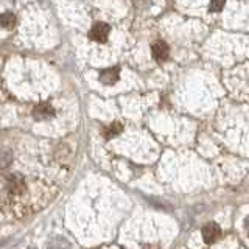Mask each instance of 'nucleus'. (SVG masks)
I'll return each instance as SVG.
<instances>
[{"label": "nucleus", "instance_id": "nucleus-1", "mask_svg": "<svg viewBox=\"0 0 249 249\" xmlns=\"http://www.w3.org/2000/svg\"><path fill=\"white\" fill-rule=\"evenodd\" d=\"M109 31H111V28H109V25H106V23H95L90 31H89V37L92 39V41L95 42H106V39L109 36Z\"/></svg>", "mask_w": 249, "mask_h": 249}, {"label": "nucleus", "instance_id": "nucleus-2", "mask_svg": "<svg viewBox=\"0 0 249 249\" xmlns=\"http://www.w3.org/2000/svg\"><path fill=\"white\" fill-rule=\"evenodd\" d=\"M220 235H221V229L215 223H209L202 228V238H204L206 243H215L220 238Z\"/></svg>", "mask_w": 249, "mask_h": 249}, {"label": "nucleus", "instance_id": "nucleus-3", "mask_svg": "<svg viewBox=\"0 0 249 249\" xmlns=\"http://www.w3.org/2000/svg\"><path fill=\"white\" fill-rule=\"evenodd\" d=\"M151 53H153V56L156 61H165L168 58V45L163 42V41H158V42H154L153 47H151Z\"/></svg>", "mask_w": 249, "mask_h": 249}, {"label": "nucleus", "instance_id": "nucleus-4", "mask_svg": "<svg viewBox=\"0 0 249 249\" xmlns=\"http://www.w3.org/2000/svg\"><path fill=\"white\" fill-rule=\"evenodd\" d=\"M33 115H35L36 120H47V119H50V117L54 115V109L49 103H41L35 107Z\"/></svg>", "mask_w": 249, "mask_h": 249}, {"label": "nucleus", "instance_id": "nucleus-5", "mask_svg": "<svg viewBox=\"0 0 249 249\" xmlns=\"http://www.w3.org/2000/svg\"><path fill=\"white\" fill-rule=\"evenodd\" d=\"M119 75H120V70L117 69V67L106 69V70H103V72H101L100 81L103 83V84L111 86V84H115L117 83V80H119Z\"/></svg>", "mask_w": 249, "mask_h": 249}, {"label": "nucleus", "instance_id": "nucleus-6", "mask_svg": "<svg viewBox=\"0 0 249 249\" xmlns=\"http://www.w3.org/2000/svg\"><path fill=\"white\" fill-rule=\"evenodd\" d=\"M8 190L11 193H22L25 190V181L19 175H13L8 179Z\"/></svg>", "mask_w": 249, "mask_h": 249}, {"label": "nucleus", "instance_id": "nucleus-7", "mask_svg": "<svg viewBox=\"0 0 249 249\" xmlns=\"http://www.w3.org/2000/svg\"><path fill=\"white\" fill-rule=\"evenodd\" d=\"M16 16L13 13H3L0 14V25L5 27V28H13L16 25Z\"/></svg>", "mask_w": 249, "mask_h": 249}, {"label": "nucleus", "instance_id": "nucleus-8", "mask_svg": "<svg viewBox=\"0 0 249 249\" xmlns=\"http://www.w3.org/2000/svg\"><path fill=\"white\" fill-rule=\"evenodd\" d=\"M120 132H122V124H120V123H112L111 126L106 128L105 136H106L107 139H112V137H115L117 134H120Z\"/></svg>", "mask_w": 249, "mask_h": 249}, {"label": "nucleus", "instance_id": "nucleus-9", "mask_svg": "<svg viewBox=\"0 0 249 249\" xmlns=\"http://www.w3.org/2000/svg\"><path fill=\"white\" fill-rule=\"evenodd\" d=\"M224 3H226V0H210L209 10L212 11V13H220L223 10Z\"/></svg>", "mask_w": 249, "mask_h": 249}, {"label": "nucleus", "instance_id": "nucleus-10", "mask_svg": "<svg viewBox=\"0 0 249 249\" xmlns=\"http://www.w3.org/2000/svg\"><path fill=\"white\" fill-rule=\"evenodd\" d=\"M11 159H13L11 153H2V156H0V167L6 168L11 163Z\"/></svg>", "mask_w": 249, "mask_h": 249}, {"label": "nucleus", "instance_id": "nucleus-11", "mask_svg": "<svg viewBox=\"0 0 249 249\" xmlns=\"http://www.w3.org/2000/svg\"><path fill=\"white\" fill-rule=\"evenodd\" d=\"M245 231L249 233V216H248L246 220H245Z\"/></svg>", "mask_w": 249, "mask_h": 249}, {"label": "nucleus", "instance_id": "nucleus-12", "mask_svg": "<svg viewBox=\"0 0 249 249\" xmlns=\"http://www.w3.org/2000/svg\"><path fill=\"white\" fill-rule=\"evenodd\" d=\"M143 249H159V248H156V246H145Z\"/></svg>", "mask_w": 249, "mask_h": 249}]
</instances>
